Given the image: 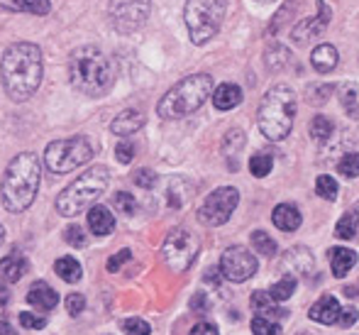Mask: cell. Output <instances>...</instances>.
<instances>
[{"mask_svg":"<svg viewBox=\"0 0 359 335\" xmlns=\"http://www.w3.org/2000/svg\"><path fill=\"white\" fill-rule=\"evenodd\" d=\"M259 3H274V0H259Z\"/></svg>","mask_w":359,"mask_h":335,"instance_id":"6f0895ef","label":"cell"},{"mask_svg":"<svg viewBox=\"0 0 359 335\" xmlns=\"http://www.w3.org/2000/svg\"><path fill=\"white\" fill-rule=\"evenodd\" d=\"M357 321H359V311H357V308H342V311H340V318H337V323H340L342 328L355 326Z\"/></svg>","mask_w":359,"mask_h":335,"instance_id":"c3c4849f","label":"cell"},{"mask_svg":"<svg viewBox=\"0 0 359 335\" xmlns=\"http://www.w3.org/2000/svg\"><path fill=\"white\" fill-rule=\"evenodd\" d=\"M330 18H332V10L327 8V3H325V0H318V15H316V18L301 20V22H298L296 27L291 29L293 42L306 44L308 39L320 37V34L325 32L327 25H330Z\"/></svg>","mask_w":359,"mask_h":335,"instance_id":"4fadbf2b","label":"cell"},{"mask_svg":"<svg viewBox=\"0 0 359 335\" xmlns=\"http://www.w3.org/2000/svg\"><path fill=\"white\" fill-rule=\"evenodd\" d=\"M250 303H252V308L257 311V316L271 318V321H274V318H286V311L276 306L279 301H274V298L269 296V291H255V294H252V298H250Z\"/></svg>","mask_w":359,"mask_h":335,"instance_id":"44dd1931","label":"cell"},{"mask_svg":"<svg viewBox=\"0 0 359 335\" xmlns=\"http://www.w3.org/2000/svg\"><path fill=\"white\" fill-rule=\"evenodd\" d=\"M20 323H22V328H29V331H42L47 326V318L34 316V313H20Z\"/></svg>","mask_w":359,"mask_h":335,"instance_id":"bcb514c9","label":"cell"},{"mask_svg":"<svg viewBox=\"0 0 359 335\" xmlns=\"http://www.w3.org/2000/svg\"><path fill=\"white\" fill-rule=\"evenodd\" d=\"M227 0H186L184 20L194 44H205L217 34L225 18Z\"/></svg>","mask_w":359,"mask_h":335,"instance_id":"52a82bcc","label":"cell"},{"mask_svg":"<svg viewBox=\"0 0 359 335\" xmlns=\"http://www.w3.org/2000/svg\"><path fill=\"white\" fill-rule=\"evenodd\" d=\"M64 306H67V311L72 313V316H81L83 313V308H86V298H83V294H69L67 298H64Z\"/></svg>","mask_w":359,"mask_h":335,"instance_id":"7bdbcfd3","label":"cell"},{"mask_svg":"<svg viewBox=\"0 0 359 335\" xmlns=\"http://www.w3.org/2000/svg\"><path fill=\"white\" fill-rule=\"evenodd\" d=\"M93 157V147L83 135L67 137V140L49 142L44 150V164L52 174H69Z\"/></svg>","mask_w":359,"mask_h":335,"instance_id":"ba28073f","label":"cell"},{"mask_svg":"<svg viewBox=\"0 0 359 335\" xmlns=\"http://www.w3.org/2000/svg\"><path fill=\"white\" fill-rule=\"evenodd\" d=\"M120 328H123V333H128V335H149L151 333L149 323L142 321V318H125V321L120 323Z\"/></svg>","mask_w":359,"mask_h":335,"instance_id":"60d3db41","label":"cell"},{"mask_svg":"<svg viewBox=\"0 0 359 335\" xmlns=\"http://www.w3.org/2000/svg\"><path fill=\"white\" fill-rule=\"evenodd\" d=\"M271 221H274V225L279 228V230L293 232V230L301 228L303 216L293 203H279V206L274 208V213H271Z\"/></svg>","mask_w":359,"mask_h":335,"instance_id":"2e32d148","label":"cell"},{"mask_svg":"<svg viewBox=\"0 0 359 335\" xmlns=\"http://www.w3.org/2000/svg\"><path fill=\"white\" fill-rule=\"evenodd\" d=\"M257 257L252 255L247 247H227L220 257V274L227 279V282H235V284H242L247 279H252L257 274Z\"/></svg>","mask_w":359,"mask_h":335,"instance_id":"7c38bea8","label":"cell"},{"mask_svg":"<svg viewBox=\"0 0 359 335\" xmlns=\"http://www.w3.org/2000/svg\"><path fill=\"white\" fill-rule=\"evenodd\" d=\"M64 240L69 242L72 247H83L86 245V232L81 225H69L67 232H64Z\"/></svg>","mask_w":359,"mask_h":335,"instance_id":"ee69618b","label":"cell"},{"mask_svg":"<svg viewBox=\"0 0 359 335\" xmlns=\"http://www.w3.org/2000/svg\"><path fill=\"white\" fill-rule=\"evenodd\" d=\"M108 184H110L108 166H100V164L90 166L88 171H83L79 179L72 181V184L57 196V211L67 218L79 216L81 211L90 208L105 191H108Z\"/></svg>","mask_w":359,"mask_h":335,"instance_id":"8992f818","label":"cell"},{"mask_svg":"<svg viewBox=\"0 0 359 335\" xmlns=\"http://www.w3.org/2000/svg\"><path fill=\"white\" fill-rule=\"evenodd\" d=\"M142 125H144V115L140 113V110H123V113L110 123V130L120 137H130L137 133Z\"/></svg>","mask_w":359,"mask_h":335,"instance_id":"ffe728a7","label":"cell"},{"mask_svg":"<svg viewBox=\"0 0 359 335\" xmlns=\"http://www.w3.org/2000/svg\"><path fill=\"white\" fill-rule=\"evenodd\" d=\"M113 206H115V211H120V216H135V213H137V201H135V196H130L128 191H118V194L113 196Z\"/></svg>","mask_w":359,"mask_h":335,"instance_id":"d590c367","label":"cell"},{"mask_svg":"<svg viewBox=\"0 0 359 335\" xmlns=\"http://www.w3.org/2000/svg\"><path fill=\"white\" fill-rule=\"evenodd\" d=\"M213 93V79L208 74H191L171 86L156 105V113L164 120H179L196 113Z\"/></svg>","mask_w":359,"mask_h":335,"instance_id":"277c9868","label":"cell"},{"mask_svg":"<svg viewBox=\"0 0 359 335\" xmlns=\"http://www.w3.org/2000/svg\"><path fill=\"white\" fill-rule=\"evenodd\" d=\"M198 237L194 235L186 228H176L166 235L164 245H161V257H164L166 267L171 272H186L191 265L196 262V255H198Z\"/></svg>","mask_w":359,"mask_h":335,"instance_id":"9c48e42d","label":"cell"},{"mask_svg":"<svg viewBox=\"0 0 359 335\" xmlns=\"http://www.w3.org/2000/svg\"><path fill=\"white\" fill-rule=\"evenodd\" d=\"M44 79V57L42 49L32 42L10 44L0 62V81L3 88L15 103L32 98Z\"/></svg>","mask_w":359,"mask_h":335,"instance_id":"6da1fadb","label":"cell"},{"mask_svg":"<svg viewBox=\"0 0 359 335\" xmlns=\"http://www.w3.org/2000/svg\"><path fill=\"white\" fill-rule=\"evenodd\" d=\"M3 240H5V228L0 225V245H3Z\"/></svg>","mask_w":359,"mask_h":335,"instance_id":"11a10c76","label":"cell"},{"mask_svg":"<svg viewBox=\"0 0 359 335\" xmlns=\"http://www.w3.org/2000/svg\"><path fill=\"white\" fill-rule=\"evenodd\" d=\"M27 269H29L27 257L20 255V252H13V255H8V257L0 260V277H3L8 284L20 282L22 274H27Z\"/></svg>","mask_w":359,"mask_h":335,"instance_id":"d6986e66","label":"cell"},{"mask_svg":"<svg viewBox=\"0 0 359 335\" xmlns=\"http://www.w3.org/2000/svg\"><path fill=\"white\" fill-rule=\"evenodd\" d=\"M316 194L320 196V199H325V201H335L337 199V181L332 179V176H327V174L318 176Z\"/></svg>","mask_w":359,"mask_h":335,"instance_id":"8d00e7d4","label":"cell"},{"mask_svg":"<svg viewBox=\"0 0 359 335\" xmlns=\"http://www.w3.org/2000/svg\"><path fill=\"white\" fill-rule=\"evenodd\" d=\"M340 303H337L335 296H323L318 298L316 303L311 306V311H308V316L313 318L316 323H323V326H332V323H337V318H340Z\"/></svg>","mask_w":359,"mask_h":335,"instance_id":"5bb4252c","label":"cell"},{"mask_svg":"<svg viewBox=\"0 0 359 335\" xmlns=\"http://www.w3.org/2000/svg\"><path fill=\"white\" fill-rule=\"evenodd\" d=\"M345 296H357V289H345Z\"/></svg>","mask_w":359,"mask_h":335,"instance_id":"db71d44e","label":"cell"},{"mask_svg":"<svg viewBox=\"0 0 359 335\" xmlns=\"http://www.w3.org/2000/svg\"><path fill=\"white\" fill-rule=\"evenodd\" d=\"M357 230H359V216L352 211V213H345V216L337 221L335 235L340 237V240H350V237L357 235Z\"/></svg>","mask_w":359,"mask_h":335,"instance_id":"f546056e","label":"cell"},{"mask_svg":"<svg viewBox=\"0 0 359 335\" xmlns=\"http://www.w3.org/2000/svg\"><path fill=\"white\" fill-rule=\"evenodd\" d=\"M288 62H291V52H288L286 47H281V44H271L269 49H266L264 54V64L269 71H281L288 67Z\"/></svg>","mask_w":359,"mask_h":335,"instance_id":"83f0119b","label":"cell"},{"mask_svg":"<svg viewBox=\"0 0 359 335\" xmlns=\"http://www.w3.org/2000/svg\"><path fill=\"white\" fill-rule=\"evenodd\" d=\"M130 257H133V252H130V250H120V252H115V255L108 260V269H110V272H118V269L123 267L125 262H130Z\"/></svg>","mask_w":359,"mask_h":335,"instance_id":"7dc6e473","label":"cell"},{"mask_svg":"<svg viewBox=\"0 0 359 335\" xmlns=\"http://www.w3.org/2000/svg\"><path fill=\"white\" fill-rule=\"evenodd\" d=\"M0 8L10 10V13L49 15L52 3H49V0H0Z\"/></svg>","mask_w":359,"mask_h":335,"instance_id":"cb8c5ba5","label":"cell"},{"mask_svg":"<svg viewBox=\"0 0 359 335\" xmlns=\"http://www.w3.org/2000/svg\"><path fill=\"white\" fill-rule=\"evenodd\" d=\"M88 228L93 235L105 237L115 230V216L105 206H90L88 211Z\"/></svg>","mask_w":359,"mask_h":335,"instance_id":"ac0fdd59","label":"cell"},{"mask_svg":"<svg viewBox=\"0 0 359 335\" xmlns=\"http://www.w3.org/2000/svg\"><path fill=\"white\" fill-rule=\"evenodd\" d=\"M39 181H42V164L34 152H20L13 157L0 181V201L10 213H22L37 199Z\"/></svg>","mask_w":359,"mask_h":335,"instance_id":"7a4b0ae2","label":"cell"},{"mask_svg":"<svg viewBox=\"0 0 359 335\" xmlns=\"http://www.w3.org/2000/svg\"><path fill=\"white\" fill-rule=\"evenodd\" d=\"M252 333L255 335H281V328L276 321L264 316H255L252 318Z\"/></svg>","mask_w":359,"mask_h":335,"instance_id":"f35d334b","label":"cell"},{"mask_svg":"<svg viewBox=\"0 0 359 335\" xmlns=\"http://www.w3.org/2000/svg\"><path fill=\"white\" fill-rule=\"evenodd\" d=\"M337 171H340L345 179H357L359 176V152H350L340 159L337 164Z\"/></svg>","mask_w":359,"mask_h":335,"instance_id":"74e56055","label":"cell"},{"mask_svg":"<svg viewBox=\"0 0 359 335\" xmlns=\"http://www.w3.org/2000/svg\"><path fill=\"white\" fill-rule=\"evenodd\" d=\"M242 147H245V133L242 130H230V133L225 135V140H222V155H225L227 159V166H230L232 171L237 169V155L242 152Z\"/></svg>","mask_w":359,"mask_h":335,"instance_id":"484cf974","label":"cell"},{"mask_svg":"<svg viewBox=\"0 0 359 335\" xmlns=\"http://www.w3.org/2000/svg\"><path fill=\"white\" fill-rule=\"evenodd\" d=\"M357 265V255L350 250V247H332L330 250V267L335 277H347L350 269Z\"/></svg>","mask_w":359,"mask_h":335,"instance_id":"d4e9b609","label":"cell"},{"mask_svg":"<svg viewBox=\"0 0 359 335\" xmlns=\"http://www.w3.org/2000/svg\"><path fill=\"white\" fill-rule=\"evenodd\" d=\"M337 59H340V54H337V49L332 44H320L311 54V64L318 74H330L337 67Z\"/></svg>","mask_w":359,"mask_h":335,"instance_id":"603a6c76","label":"cell"},{"mask_svg":"<svg viewBox=\"0 0 359 335\" xmlns=\"http://www.w3.org/2000/svg\"><path fill=\"white\" fill-rule=\"evenodd\" d=\"M332 96V86L330 84H320V86H311L308 88V103H313V105H323V103H327V98Z\"/></svg>","mask_w":359,"mask_h":335,"instance_id":"ab89813d","label":"cell"},{"mask_svg":"<svg viewBox=\"0 0 359 335\" xmlns=\"http://www.w3.org/2000/svg\"><path fill=\"white\" fill-rule=\"evenodd\" d=\"M355 213H357V216H359V203H357V206H355Z\"/></svg>","mask_w":359,"mask_h":335,"instance_id":"9f6ffc18","label":"cell"},{"mask_svg":"<svg viewBox=\"0 0 359 335\" xmlns=\"http://www.w3.org/2000/svg\"><path fill=\"white\" fill-rule=\"evenodd\" d=\"M115 155H118V162L120 164H130L135 157V145L130 140H120L118 147H115Z\"/></svg>","mask_w":359,"mask_h":335,"instance_id":"f6af8a7d","label":"cell"},{"mask_svg":"<svg viewBox=\"0 0 359 335\" xmlns=\"http://www.w3.org/2000/svg\"><path fill=\"white\" fill-rule=\"evenodd\" d=\"M151 10V0H110L108 15L115 32L133 34L147 22Z\"/></svg>","mask_w":359,"mask_h":335,"instance_id":"30bf717a","label":"cell"},{"mask_svg":"<svg viewBox=\"0 0 359 335\" xmlns=\"http://www.w3.org/2000/svg\"><path fill=\"white\" fill-rule=\"evenodd\" d=\"M293 291H296V277H284L269 289V296L274 301H286V298L293 296Z\"/></svg>","mask_w":359,"mask_h":335,"instance_id":"e575fe53","label":"cell"},{"mask_svg":"<svg viewBox=\"0 0 359 335\" xmlns=\"http://www.w3.org/2000/svg\"><path fill=\"white\" fill-rule=\"evenodd\" d=\"M189 335H217V328L213 323H198V326L191 328Z\"/></svg>","mask_w":359,"mask_h":335,"instance_id":"681fc988","label":"cell"},{"mask_svg":"<svg viewBox=\"0 0 359 335\" xmlns=\"http://www.w3.org/2000/svg\"><path fill=\"white\" fill-rule=\"evenodd\" d=\"M54 272L69 284H76L81 277H83V269H81V265L74 260V257H62V260H57L54 262Z\"/></svg>","mask_w":359,"mask_h":335,"instance_id":"f1b7e54d","label":"cell"},{"mask_svg":"<svg viewBox=\"0 0 359 335\" xmlns=\"http://www.w3.org/2000/svg\"><path fill=\"white\" fill-rule=\"evenodd\" d=\"M27 301L32 303L34 308H39V311H52L59 303V294L54 291L47 282H34L27 291Z\"/></svg>","mask_w":359,"mask_h":335,"instance_id":"9a60e30c","label":"cell"},{"mask_svg":"<svg viewBox=\"0 0 359 335\" xmlns=\"http://www.w3.org/2000/svg\"><path fill=\"white\" fill-rule=\"evenodd\" d=\"M271 166H274V157L266 155V152H259V155H255L250 159V171H252V176H257V179H264V176L271 171Z\"/></svg>","mask_w":359,"mask_h":335,"instance_id":"836d02e7","label":"cell"},{"mask_svg":"<svg viewBox=\"0 0 359 335\" xmlns=\"http://www.w3.org/2000/svg\"><path fill=\"white\" fill-rule=\"evenodd\" d=\"M69 81L79 93L100 98L113 88L115 69L98 47H81L69 57Z\"/></svg>","mask_w":359,"mask_h":335,"instance_id":"3957f363","label":"cell"},{"mask_svg":"<svg viewBox=\"0 0 359 335\" xmlns=\"http://www.w3.org/2000/svg\"><path fill=\"white\" fill-rule=\"evenodd\" d=\"M0 335H18V333H15V328L8 321H0Z\"/></svg>","mask_w":359,"mask_h":335,"instance_id":"816d5d0a","label":"cell"},{"mask_svg":"<svg viewBox=\"0 0 359 335\" xmlns=\"http://www.w3.org/2000/svg\"><path fill=\"white\" fill-rule=\"evenodd\" d=\"M194 194V186L189 184L186 179H174L169 184V191H166V196H169V206L171 208H181L186 201H189V196Z\"/></svg>","mask_w":359,"mask_h":335,"instance_id":"4316f807","label":"cell"},{"mask_svg":"<svg viewBox=\"0 0 359 335\" xmlns=\"http://www.w3.org/2000/svg\"><path fill=\"white\" fill-rule=\"evenodd\" d=\"M281 267L291 269L293 274H311L313 272V252L303 245L291 247V250L284 255V260H281Z\"/></svg>","mask_w":359,"mask_h":335,"instance_id":"e0dca14e","label":"cell"},{"mask_svg":"<svg viewBox=\"0 0 359 335\" xmlns=\"http://www.w3.org/2000/svg\"><path fill=\"white\" fill-rule=\"evenodd\" d=\"M340 103L342 108L350 113V118H359V98H357V86L345 84L340 88Z\"/></svg>","mask_w":359,"mask_h":335,"instance_id":"4dcf8cb0","label":"cell"},{"mask_svg":"<svg viewBox=\"0 0 359 335\" xmlns=\"http://www.w3.org/2000/svg\"><path fill=\"white\" fill-rule=\"evenodd\" d=\"M242 103V88L237 84H220L213 93V105L217 110H232Z\"/></svg>","mask_w":359,"mask_h":335,"instance_id":"7402d4cb","label":"cell"},{"mask_svg":"<svg viewBox=\"0 0 359 335\" xmlns=\"http://www.w3.org/2000/svg\"><path fill=\"white\" fill-rule=\"evenodd\" d=\"M133 181L140 186V189H154V186H156V174L151 169H137L133 174Z\"/></svg>","mask_w":359,"mask_h":335,"instance_id":"b9f144b4","label":"cell"},{"mask_svg":"<svg viewBox=\"0 0 359 335\" xmlns=\"http://www.w3.org/2000/svg\"><path fill=\"white\" fill-rule=\"evenodd\" d=\"M191 308H198V311H205L208 308V301H205V294H196L194 298H191Z\"/></svg>","mask_w":359,"mask_h":335,"instance_id":"f907efd6","label":"cell"},{"mask_svg":"<svg viewBox=\"0 0 359 335\" xmlns=\"http://www.w3.org/2000/svg\"><path fill=\"white\" fill-rule=\"evenodd\" d=\"M252 247L257 250V255H264V257H274L276 255V242L271 240V235H266L264 230L252 232Z\"/></svg>","mask_w":359,"mask_h":335,"instance_id":"1f68e13d","label":"cell"},{"mask_svg":"<svg viewBox=\"0 0 359 335\" xmlns=\"http://www.w3.org/2000/svg\"><path fill=\"white\" fill-rule=\"evenodd\" d=\"M8 301H10V291L3 287V284H0V306H5Z\"/></svg>","mask_w":359,"mask_h":335,"instance_id":"f5cc1de1","label":"cell"},{"mask_svg":"<svg viewBox=\"0 0 359 335\" xmlns=\"http://www.w3.org/2000/svg\"><path fill=\"white\" fill-rule=\"evenodd\" d=\"M240 203V194L232 186H220L213 194H208V199L203 201V206L198 208V221L208 228L225 225L230 221L232 211Z\"/></svg>","mask_w":359,"mask_h":335,"instance_id":"8fae6325","label":"cell"},{"mask_svg":"<svg viewBox=\"0 0 359 335\" xmlns=\"http://www.w3.org/2000/svg\"><path fill=\"white\" fill-rule=\"evenodd\" d=\"M311 137L318 142H327L332 137V133H335V125L330 123L327 118H323V115H318V118L311 120Z\"/></svg>","mask_w":359,"mask_h":335,"instance_id":"d6a6232c","label":"cell"},{"mask_svg":"<svg viewBox=\"0 0 359 335\" xmlns=\"http://www.w3.org/2000/svg\"><path fill=\"white\" fill-rule=\"evenodd\" d=\"M293 115H296V93L286 84H276L262 98L259 110H257V123L266 140L281 142L291 133Z\"/></svg>","mask_w":359,"mask_h":335,"instance_id":"5b68a950","label":"cell"}]
</instances>
